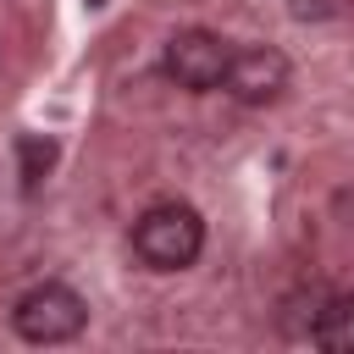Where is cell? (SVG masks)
<instances>
[{
  "label": "cell",
  "instance_id": "6da1fadb",
  "mask_svg": "<svg viewBox=\"0 0 354 354\" xmlns=\"http://www.w3.org/2000/svg\"><path fill=\"white\" fill-rule=\"evenodd\" d=\"M133 254L149 271H188L205 254V216L183 199H160L133 221Z\"/></svg>",
  "mask_w": 354,
  "mask_h": 354
},
{
  "label": "cell",
  "instance_id": "7a4b0ae2",
  "mask_svg": "<svg viewBox=\"0 0 354 354\" xmlns=\"http://www.w3.org/2000/svg\"><path fill=\"white\" fill-rule=\"evenodd\" d=\"M11 326H17L22 343H39V348L72 343V337L88 326V304H83V293L66 288V282H33V288L11 304Z\"/></svg>",
  "mask_w": 354,
  "mask_h": 354
},
{
  "label": "cell",
  "instance_id": "3957f363",
  "mask_svg": "<svg viewBox=\"0 0 354 354\" xmlns=\"http://www.w3.org/2000/svg\"><path fill=\"white\" fill-rule=\"evenodd\" d=\"M227 61H232V44H227L221 33H210V28H177V33L166 39V50H160V72H166L177 88H188V94L221 88Z\"/></svg>",
  "mask_w": 354,
  "mask_h": 354
},
{
  "label": "cell",
  "instance_id": "277c9868",
  "mask_svg": "<svg viewBox=\"0 0 354 354\" xmlns=\"http://www.w3.org/2000/svg\"><path fill=\"white\" fill-rule=\"evenodd\" d=\"M288 77H293V66H288L282 50H271V44H249V50H232L221 88H227L238 105H271V100H282Z\"/></svg>",
  "mask_w": 354,
  "mask_h": 354
},
{
  "label": "cell",
  "instance_id": "5b68a950",
  "mask_svg": "<svg viewBox=\"0 0 354 354\" xmlns=\"http://www.w3.org/2000/svg\"><path fill=\"white\" fill-rule=\"evenodd\" d=\"M310 343L326 354H354V293H326L310 326Z\"/></svg>",
  "mask_w": 354,
  "mask_h": 354
},
{
  "label": "cell",
  "instance_id": "8992f818",
  "mask_svg": "<svg viewBox=\"0 0 354 354\" xmlns=\"http://www.w3.org/2000/svg\"><path fill=\"white\" fill-rule=\"evenodd\" d=\"M50 160H55V144L50 138H22V177H28V188L50 171Z\"/></svg>",
  "mask_w": 354,
  "mask_h": 354
},
{
  "label": "cell",
  "instance_id": "52a82bcc",
  "mask_svg": "<svg viewBox=\"0 0 354 354\" xmlns=\"http://www.w3.org/2000/svg\"><path fill=\"white\" fill-rule=\"evenodd\" d=\"M337 11V0H293V17L299 22H321V17H332Z\"/></svg>",
  "mask_w": 354,
  "mask_h": 354
}]
</instances>
